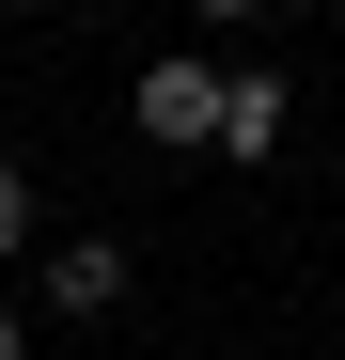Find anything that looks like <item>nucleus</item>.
<instances>
[{
	"mask_svg": "<svg viewBox=\"0 0 345 360\" xmlns=\"http://www.w3.org/2000/svg\"><path fill=\"white\" fill-rule=\"evenodd\" d=\"M142 141L157 157H220V63H204V47H172V63H142Z\"/></svg>",
	"mask_w": 345,
	"mask_h": 360,
	"instance_id": "1",
	"label": "nucleus"
},
{
	"mask_svg": "<svg viewBox=\"0 0 345 360\" xmlns=\"http://www.w3.org/2000/svg\"><path fill=\"white\" fill-rule=\"evenodd\" d=\"M282 126H299V94H282L267 63H251V79H220V157H282Z\"/></svg>",
	"mask_w": 345,
	"mask_h": 360,
	"instance_id": "3",
	"label": "nucleus"
},
{
	"mask_svg": "<svg viewBox=\"0 0 345 360\" xmlns=\"http://www.w3.org/2000/svg\"><path fill=\"white\" fill-rule=\"evenodd\" d=\"M16 16H63V0H16Z\"/></svg>",
	"mask_w": 345,
	"mask_h": 360,
	"instance_id": "7",
	"label": "nucleus"
},
{
	"mask_svg": "<svg viewBox=\"0 0 345 360\" xmlns=\"http://www.w3.org/2000/svg\"><path fill=\"white\" fill-rule=\"evenodd\" d=\"M47 314H126V235H63V251H47Z\"/></svg>",
	"mask_w": 345,
	"mask_h": 360,
	"instance_id": "2",
	"label": "nucleus"
},
{
	"mask_svg": "<svg viewBox=\"0 0 345 360\" xmlns=\"http://www.w3.org/2000/svg\"><path fill=\"white\" fill-rule=\"evenodd\" d=\"M189 16H204V32H251V16H267V0H189Z\"/></svg>",
	"mask_w": 345,
	"mask_h": 360,
	"instance_id": "5",
	"label": "nucleus"
},
{
	"mask_svg": "<svg viewBox=\"0 0 345 360\" xmlns=\"http://www.w3.org/2000/svg\"><path fill=\"white\" fill-rule=\"evenodd\" d=\"M0 360H32V314H16V297H0Z\"/></svg>",
	"mask_w": 345,
	"mask_h": 360,
	"instance_id": "6",
	"label": "nucleus"
},
{
	"mask_svg": "<svg viewBox=\"0 0 345 360\" xmlns=\"http://www.w3.org/2000/svg\"><path fill=\"white\" fill-rule=\"evenodd\" d=\"M0 251H32V172L0 157Z\"/></svg>",
	"mask_w": 345,
	"mask_h": 360,
	"instance_id": "4",
	"label": "nucleus"
}]
</instances>
